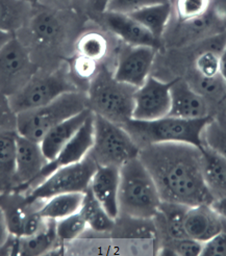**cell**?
Listing matches in <instances>:
<instances>
[{"instance_id":"obj_19","label":"cell","mask_w":226,"mask_h":256,"mask_svg":"<svg viewBox=\"0 0 226 256\" xmlns=\"http://www.w3.org/2000/svg\"><path fill=\"white\" fill-rule=\"evenodd\" d=\"M91 114L92 112L86 108L58 124L46 134L40 144L44 156L48 160H52L58 154V152L69 142Z\"/></svg>"},{"instance_id":"obj_13","label":"cell","mask_w":226,"mask_h":256,"mask_svg":"<svg viewBox=\"0 0 226 256\" xmlns=\"http://www.w3.org/2000/svg\"><path fill=\"white\" fill-rule=\"evenodd\" d=\"M93 144L94 114L92 112L84 122V124L80 127V130L71 138L69 142L58 152V154L52 160H49L47 162V164L41 171L39 176H38L36 178V180L32 182L30 190L34 188L38 184H40L44 179H46L56 170L62 167H65V166H69L82 160L88 154H89V152L93 147Z\"/></svg>"},{"instance_id":"obj_42","label":"cell","mask_w":226,"mask_h":256,"mask_svg":"<svg viewBox=\"0 0 226 256\" xmlns=\"http://www.w3.org/2000/svg\"><path fill=\"white\" fill-rule=\"evenodd\" d=\"M212 206H214L226 219V199L214 201L212 203Z\"/></svg>"},{"instance_id":"obj_3","label":"cell","mask_w":226,"mask_h":256,"mask_svg":"<svg viewBox=\"0 0 226 256\" xmlns=\"http://www.w3.org/2000/svg\"><path fill=\"white\" fill-rule=\"evenodd\" d=\"M136 88L115 78L104 64L90 80L86 90L88 108L110 122L123 125L132 119Z\"/></svg>"},{"instance_id":"obj_35","label":"cell","mask_w":226,"mask_h":256,"mask_svg":"<svg viewBox=\"0 0 226 256\" xmlns=\"http://www.w3.org/2000/svg\"><path fill=\"white\" fill-rule=\"evenodd\" d=\"M17 132V112L12 110L8 96L0 92V132Z\"/></svg>"},{"instance_id":"obj_12","label":"cell","mask_w":226,"mask_h":256,"mask_svg":"<svg viewBox=\"0 0 226 256\" xmlns=\"http://www.w3.org/2000/svg\"><path fill=\"white\" fill-rule=\"evenodd\" d=\"M156 50L148 46L125 44L119 48L116 65L112 71L115 78L134 88L141 86L152 73Z\"/></svg>"},{"instance_id":"obj_11","label":"cell","mask_w":226,"mask_h":256,"mask_svg":"<svg viewBox=\"0 0 226 256\" xmlns=\"http://www.w3.org/2000/svg\"><path fill=\"white\" fill-rule=\"evenodd\" d=\"M170 86L171 82L150 75L141 86L136 88L132 119L152 121L168 116L171 108Z\"/></svg>"},{"instance_id":"obj_28","label":"cell","mask_w":226,"mask_h":256,"mask_svg":"<svg viewBox=\"0 0 226 256\" xmlns=\"http://www.w3.org/2000/svg\"><path fill=\"white\" fill-rule=\"evenodd\" d=\"M202 146L226 158V112L210 118L202 132Z\"/></svg>"},{"instance_id":"obj_41","label":"cell","mask_w":226,"mask_h":256,"mask_svg":"<svg viewBox=\"0 0 226 256\" xmlns=\"http://www.w3.org/2000/svg\"><path fill=\"white\" fill-rule=\"evenodd\" d=\"M220 75L226 84V45L220 56Z\"/></svg>"},{"instance_id":"obj_7","label":"cell","mask_w":226,"mask_h":256,"mask_svg":"<svg viewBox=\"0 0 226 256\" xmlns=\"http://www.w3.org/2000/svg\"><path fill=\"white\" fill-rule=\"evenodd\" d=\"M73 91L80 90L65 68L52 71L39 69L19 92L8 98L12 110L19 114L44 106L60 95Z\"/></svg>"},{"instance_id":"obj_33","label":"cell","mask_w":226,"mask_h":256,"mask_svg":"<svg viewBox=\"0 0 226 256\" xmlns=\"http://www.w3.org/2000/svg\"><path fill=\"white\" fill-rule=\"evenodd\" d=\"M102 64L97 62L91 58L76 54L71 62V76L82 82H89L94 78Z\"/></svg>"},{"instance_id":"obj_17","label":"cell","mask_w":226,"mask_h":256,"mask_svg":"<svg viewBox=\"0 0 226 256\" xmlns=\"http://www.w3.org/2000/svg\"><path fill=\"white\" fill-rule=\"evenodd\" d=\"M184 226L188 236L204 244L222 232L226 219L212 204H199L186 208Z\"/></svg>"},{"instance_id":"obj_22","label":"cell","mask_w":226,"mask_h":256,"mask_svg":"<svg viewBox=\"0 0 226 256\" xmlns=\"http://www.w3.org/2000/svg\"><path fill=\"white\" fill-rule=\"evenodd\" d=\"M34 8L22 0H0V32L17 34L30 22Z\"/></svg>"},{"instance_id":"obj_36","label":"cell","mask_w":226,"mask_h":256,"mask_svg":"<svg viewBox=\"0 0 226 256\" xmlns=\"http://www.w3.org/2000/svg\"><path fill=\"white\" fill-rule=\"evenodd\" d=\"M202 242L191 238L174 240L168 242V250L182 256H200L202 251Z\"/></svg>"},{"instance_id":"obj_15","label":"cell","mask_w":226,"mask_h":256,"mask_svg":"<svg viewBox=\"0 0 226 256\" xmlns=\"http://www.w3.org/2000/svg\"><path fill=\"white\" fill-rule=\"evenodd\" d=\"M171 108L169 116L186 120L212 117L208 100L182 78L171 82Z\"/></svg>"},{"instance_id":"obj_2","label":"cell","mask_w":226,"mask_h":256,"mask_svg":"<svg viewBox=\"0 0 226 256\" xmlns=\"http://www.w3.org/2000/svg\"><path fill=\"white\" fill-rule=\"evenodd\" d=\"M119 173L120 216L138 220L154 218L158 212L162 200L152 175L139 156L123 164Z\"/></svg>"},{"instance_id":"obj_31","label":"cell","mask_w":226,"mask_h":256,"mask_svg":"<svg viewBox=\"0 0 226 256\" xmlns=\"http://www.w3.org/2000/svg\"><path fill=\"white\" fill-rule=\"evenodd\" d=\"M56 225L58 238L62 240L76 238L82 236L88 228V225L80 212L56 221Z\"/></svg>"},{"instance_id":"obj_25","label":"cell","mask_w":226,"mask_h":256,"mask_svg":"<svg viewBox=\"0 0 226 256\" xmlns=\"http://www.w3.org/2000/svg\"><path fill=\"white\" fill-rule=\"evenodd\" d=\"M56 223L54 220H46L43 228L36 234L30 236H15L16 242L12 250H18L22 255H40L50 250L58 240Z\"/></svg>"},{"instance_id":"obj_14","label":"cell","mask_w":226,"mask_h":256,"mask_svg":"<svg viewBox=\"0 0 226 256\" xmlns=\"http://www.w3.org/2000/svg\"><path fill=\"white\" fill-rule=\"evenodd\" d=\"M49 160L44 156L41 144L18 134L16 150L15 192L25 194Z\"/></svg>"},{"instance_id":"obj_40","label":"cell","mask_w":226,"mask_h":256,"mask_svg":"<svg viewBox=\"0 0 226 256\" xmlns=\"http://www.w3.org/2000/svg\"><path fill=\"white\" fill-rule=\"evenodd\" d=\"M10 238H12V234L10 232L6 216L2 208H0V251L6 248Z\"/></svg>"},{"instance_id":"obj_45","label":"cell","mask_w":226,"mask_h":256,"mask_svg":"<svg viewBox=\"0 0 226 256\" xmlns=\"http://www.w3.org/2000/svg\"><path fill=\"white\" fill-rule=\"evenodd\" d=\"M170 2H172V4H173V2H174V0H170Z\"/></svg>"},{"instance_id":"obj_26","label":"cell","mask_w":226,"mask_h":256,"mask_svg":"<svg viewBox=\"0 0 226 256\" xmlns=\"http://www.w3.org/2000/svg\"><path fill=\"white\" fill-rule=\"evenodd\" d=\"M88 227L97 232H108L114 228L115 220L112 219L102 204L93 196L92 192L88 188L84 192V201L80 210Z\"/></svg>"},{"instance_id":"obj_1","label":"cell","mask_w":226,"mask_h":256,"mask_svg":"<svg viewBox=\"0 0 226 256\" xmlns=\"http://www.w3.org/2000/svg\"><path fill=\"white\" fill-rule=\"evenodd\" d=\"M139 158L152 175L162 202L188 208L214 202L202 174V147L152 144L140 149Z\"/></svg>"},{"instance_id":"obj_34","label":"cell","mask_w":226,"mask_h":256,"mask_svg":"<svg viewBox=\"0 0 226 256\" xmlns=\"http://www.w3.org/2000/svg\"><path fill=\"white\" fill-rule=\"evenodd\" d=\"M168 2L170 0H110L106 10L130 15L144 8Z\"/></svg>"},{"instance_id":"obj_23","label":"cell","mask_w":226,"mask_h":256,"mask_svg":"<svg viewBox=\"0 0 226 256\" xmlns=\"http://www.w3.org/2000/svg\"><path fill=\"white\" fill-rule=\"evenodd\" d=\"M173 12L172 2H162L144 8L130 14L158 40L166 32Z\"/></svg>"},{"instance_id":"obj_30","label":"cell","mask_w":226,"mask_h":256,"mask_svg":"<svg viewBox=\"0 0 226 256\" xmlns=\"http://www.w3.org/2000/svg\"><path fill=\"white\" fill-rule=\"evenodd\" d=\"M172 4L178 21H189L206 14L212 0H174Z\"/></svg>"},{"instance_id":"obj_8","label":"cell","mask_w":226,"mask_h":256,"mask_svg":"<svg viewBox=\"0 0 226 256\" xmlns=\"http://www.w3.org/2000/svg\"><path fill=\"white\" fill-rule=\"evenodd\" d=\"M140 148L123 126L94 114V144L89 154L98 166H114L139 156Z\"/></svg>"},{"instance_id":"obj_21","label":"cell","mask_w":226,"mask_h":256,"mask_svg":"<svg viewBox=\"0 0 226 256\" xmlns=\"http://www.w3.org/2000/svg\"><path fill=\"white\" fill-rule=\"evenodd\" d=\"M17 132H0V193L12 190L16 186Z\"/></svg>"},{"instance_id":"obj_29","label":"cell","mask_w":226,"mask_h":256,"mask_svg":"<svg viewBox=\"0 0 226 256\" xmlns=\"http://www.w3.org/2000/svg\"><path fill=\"white\" fill-rule=\"evenodd\" d=\"M197 88L210 104V101L215 104H226V84L220 74L212 78H204L198 74L197 76Z\"/></svg>"},{"instance_id":"obj_18","label":"cell","mask_w":226,"mask_h":256,"mask_svg":"<svg viewBox=\"0 0 226 256\" xmlns=\"http://www.w3.org/2000/svg\"><path fill=\"white\" fill-rule=\"evenodd\" d=\"M119 169L114 166H98L89 186L93 196L115 221L120 216L118 206Z\"/></svg>"},{"instance_id":"obj_20","label":"cell","mask_w":226,"mask_h":256,"mask_svg":"<svg viewBox=\"0 0 226 256\" xmlns=\"http://www.w3.org/2000/svg\"><path fill=\"white\" fill-rule=\"evenodd\" d=\"M202 174L214 201L226 199V158L202 146Z\"/></svg>"},{"instance_id":"obj_27","label":"cell","mask_w":226,"mask_h":256,"mask_svg":"<svg viewBox=\"0 0 226 256\" xmlns=\"http://www.w3.org/2000/svg\"><path fill=\"white\" fill-rule=\"evenodd\" d=\"M74 47L76 50V54L102 64L108 54L110 43L108 38L102 32L90 30L80 36L76 42H75Z\"/></svg>"},{"instance_id":"obj_4","label":"cell","mask_w":226,"mask_h":256,"mask_svg":"<svg viewBox=\"0 0 226 256\" xmlns=\"http://www.w3.org/2000/svg\"><path fill=\"white\" fill-rule=\"evenodd\" d=\"M212 117L186 120L168 114L152 121L130 119L122 126L140 149L160 143H184L202 147V132Z\"/></svg>"},{"instance_id":"obj_9","label":"cell","mask_w":226,"mask_h":256,"mask_svg":"<svg viewBox=\"0 0 226 256\" xmlns=\"http://www.w3.org/2000/svg\"><path fill=\"white\" fill-rule=\"evenodd\" d=\"M98 167L94 158L88 154L82 160L65 166L34 188L25 193L28 203L44 202L56 195L65 193H84L89 188L91 179Z\"/></svg>"},{"instance_id":"obj_6","label":"cell","mask_w":226,"mask_h":256,"mask_svg":"<svg viewBox=\"0 0 226 256\" xmlns=\"http://www.w3.org/2000/svg\"><path fill=\"white\" fill-rule=\"evenodd\" d=\"M86 108V92L65 93L44 106L17 114V132L40 143L54 126Z\"/></svg>"},{"instance_id":"obj_10","label":"cell","mask_w":226,"mask_h":256,"mask_svg":"<svg viewBox=\"0 0 226 256\" xmlns=\"http://www.w3.org/2000/svg\"><path fill=\"white\" fill-rule=\"evenodd\" d=\"M39 67L28 48L15 34L0 48V92L10 97L26 84Z\"/></svg>"},{"instance_id":"obj_44","label":"cell","mask_w":226,"mask_h":256,"mask_svg":"<svg viewBox=\"0 0 226 256\" xmlns=\"http://www.w3.org/2000/svg\"><path fill=\"white\" fill-rule=\"evenodd\" d=\"M22 2L30 4H32V6H36L38 4H39V0H22Z\"/></svg>"},{"instance_id":"obj_43","label":"cell","mask_w":226,"mask_h":256,"mask_svg":"<svg viewBox=\"0 0 226 256\" xmlns=\"http://www.w3.org/2000/svg\"><path fill=\"white\" fill-rule=\"evenodd\" d=\"M15 34H4V32H0V48H2L10 39Z\"/></svg>"},{"instance_id":"obj_32","label":"cell","mask_w":226,"mask_h":256,"mask_svg":"<svg viewBox=\"0 0 226 256\" xmlns=\"http://www.w3.org/2000/svg\"><path fill=\"white\" fill-rule=\"evenodd\" d=\"M220 56L210 50H200L195 58L197 74L204 78H212L220 74Z\"/></svg>"},{"instance_id":"obj_39","label":"cell","mask_w":226,"mask_h":256,"mask_svg":"<svg viewBox=\"0 0 226 256\" xmlns=\"http://www.w3.org/2000/svg\"><path fill=\"white\" fill-rule=\"evenodd\" d=\"M110 0H88L86 12L94 17H99L106 12Z\"/></svg>"},{"instance_id":"obj_24","label":"cell","mask_w":226,"mask_h":256,"mask_svg":"<svg viewBox=\"0 0 226 256\" xmlns=\"http://www.w3.org/2000/svg\"><path fill=\"white\" fill-rule=\"evenodd\" d=\"M84 193H65L56 195L42 202L39 214L45 220L58 221L80 210Z\"/></svg>"},{"instance_id":"obj_37","label":"cell","mask_w":226,"mask_h":256,"mask_svg":"<svg viewBox=\"0 0 226 256\" xmlns=\"http://www.w3.org/2000/svg\"><path fill=\"white\" fill-rule=\"evenodd\" d=\"M88 0H39L36 6H41L47 8L68 12H86Z\"/></svg>"},{"instance_id":"obj_38","label":"cell","mask_w":226,"mask_h":256,"mask_svg":"<svg viewBox=\"0 0 226 256\" xmlns=\"http://www.w3.org/2000/svg\"><path fill=\"white\" fill-rule=\"evenodd\" d=\"M200 256H226V227L215 236L204 242Z\"/></svg>"},{"instance_id":"obj_5","label":"cell","mask_w":226,"mask_h":256,"mask_svg":"<svg viewBox=\"0 0 226 256\" xmlns=\"http://www.w3.org/2000/svg\"><path fill=\"white\" fill-rule=\"evenodd\" d=\"M78 12L58 10L41 6H34L30 22L16 36L28 49L34 47L38 52L32 56V60L40 54L49 56L60 54L68 36V30L73 17Z\"/></svg>"},{"instance_id":"obj_16","label":"cell","mask_w":226,"mask_h":256,"mask_svg":"<svg viewBox=\"0 0 226 256\" xmlns=\"http://www.w3.org/2000/svg\"><path fill=\"white\" fill-rule=\"evenodd\" d=\"M98 18L110 32L114 34L125 44L148 46L156 49H158L160 46V41L130 15L106 10Z\"/></svg>"}]
</instances>
